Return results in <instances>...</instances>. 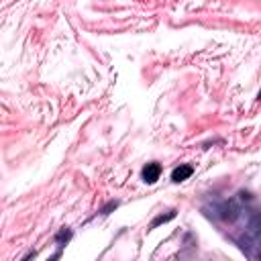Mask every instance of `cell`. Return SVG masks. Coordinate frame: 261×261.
<instances>
[{
	"instance_id": "6da1fadb",
	"label": "cell",
	"mask_w": 261,
	"mask_h": 261,
	"mask_svg": "<svg viewBox=\"0 0 261 261\" xmlns=\"http://www.w3.org/2000/svg\"><path fill=\"white\" fill-rule=\"evenodd\" d=\"M161 175V165L159 163H147V167L143 169V179L147 184H155Z\"/></svg>"
},
{
	"instance_id": "7a4b0ae2",
	"label": "cell",
	"mask_w": 261,
	"mask_h": 261,
	"mask_svg": "<svg viewBox=\"0 0 261 261\" xmlns=\"http://www.w3.org/2000/svg\"><path fill=\"white\" fill-rule=\"evenodd\" d=\"M220 216H222L224 220L232 222V220L239 216V206H237L234 202H224V204L220 206Z\"/></svg>"
},
{
	"instance_id": "3957f363",
	"label": "cell",
	"mask_w": 261,
	"mask_h": 261,
	"mask_svg": "<svg viewBox=\"0 0 261 261\" xmlns=\"http://www.w3.org/2000/svg\"><path fill=\"white\" fill-rule=\"evenodd\" d=\"M192 173H194V167H192V165H179V167L173 169L171 179H173V181H184V179H188Z\"/></svg>"
},
{
	"instance_id": "277c9868",
	"label": "cell",
	"mask_w": 261,
	"mask_h": 261,
	"mask_svg": "<svg viewBox=\"0 0 261 261\" xmlns=\"http://www.w3.org/2000/svg\"><path fill=\"white\" fill-rule=\"evenodd\" d=\"M175 216V212L171 210V212H167V214H161V216H157L153 222H151V228H155V226H159V224H163V222H167V220H171Z\"/></svg>"
},
{
	"instance_id": "5b68a950",
	"label": "cell",
	"mask_w": 261,
	"mask_h": 261,
	"mask_svg": "<svg viewBox=\"0 0 261 261\" xmlns=\"http://www.w3.org/2000/svg\"><path fill=\"white\" fill-rule=\"evenodd\" d=\"M69 237H71V232H69V230H61V232H59V234H57V241H63V239H65V241H67V239H69Z\"/></svg>"
},
{
	"instance_id": "8992f818",
	"label": "cell",
	"mask_w": 261,
	"mask_h": 261,
	"mask_svg": "<svg viewBox=\"0 0 261 261\" xmlns=\"http://www.w3.org/2000/svg\"><path fill=\"white\" fill-rule=\"evenodd\" d=\"M31 259H35V251H33V253H29V255H27L22 261H31Z\"/></svg>"
},
{
	"instance_id": "52a82bcc",
	"label": "cell",
	"mask_w": 261,
	"mask_h": 261,
	"mask_svg": "<svg viewBox=\"0 0 261 261\" xmlns=\"http://www.w3.org/2000/svg\"><path fill=\"white\" fill-rule=\"evenodd\" d=\"M57 259H59V253H55V255H53V257H51L49 261H57Z\"/></svg>"
},
{
	"instance_id": "ba28073f",
	"label": "cell",
	"mask_w": 261,
	"mask_h": 261,
	"mask_svg": "<svg viewBox=\"0 0 261 261\" xmlns=\"http://www.w3.org/2000/svg\"><path fill=\"white\" fill-rule=\"evenodd\" d=\"M259 230H261V222H259Z\"/></svg>"
},
{
	"instance_id": "9c48e42d",
	"label": "cell",
	"mask_w": 261,
	"mask_h": 261,
	"mask_svg": "<svg viewBox=\"0 0 261 261\" xmlns=\"http://www.w3.org/2000/svg\"><path fill=\"white\" fill-rule=\"evenodd\" d=\"M259 98H261V92H259Z\"/></svg>"
}]
</instances>
